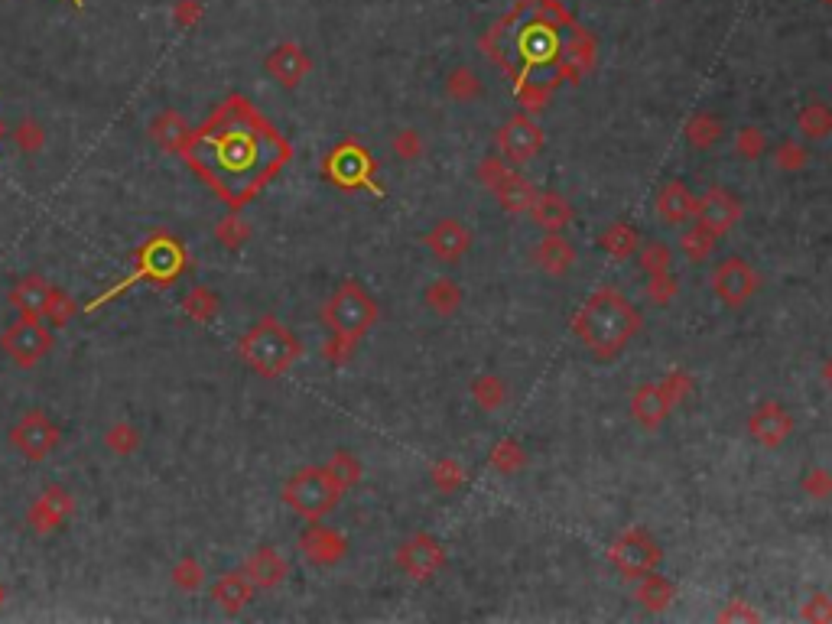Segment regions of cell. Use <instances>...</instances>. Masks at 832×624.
I'll return each instance as SVG.
<instances>
[{
	"mask_svg": "<svg viewBox=\"0 0 832 624\" xmlns=\"http://www.w3.org/2000/svg\"><path fill=\"white\" fill-rule=\"evenodd\" d=\"M0 137H4V124H0Z\"/></svg>",
	"mask_w": 832,
	"mask_h": 624,
	"instance_id": "cell-61",
	"label": "cell"
},
{
	"mask_svg": "<svg viewBox=\"0 0 832 624\" xmlns=\"http://www.w3.org/2000/svg\"><path fill=\"white\" fill-rule=\"evenodd\" d=\"M212 598L218 602L221 611H228V615H238V611L247 608V602L254 598V582L244 576V569L225 572V576H221V579L215 582Z\"/></svg>",
	"mask_w": 832,
	"mask_h": 624,
	"instance_id": "cell-24",
	"label": "cell"
},
{
	"mask_svg": "<svg viewBox=\"0 0 832 624\" xmlns=\"http://www.w3.org/2000/svg\"><path fill=\"white\" fill-rule=\"evenodd\" d=\"M676 293H680V283H676L673 270H663V273H647V299L654 306H670Z\"/></svg>",
	"mask_w": 832,
	"mask_h": 624,
	"instance_id": "cell-43",
	"label": "cell"
},
{
	"mask_svg": "<svg viewBox=\"0 0 832 624\" xmlns=\"http://www.w3.org/2000/svg\"><path fill=\"white\" fill-rule=\"evenodd\" d=\"M660 387H663V394H667V400H670V407L676 410L680 407V403L693 394V377H689L686 371H680V368H673V371H667L660 377Z\"/></svg>",
	"mask_w": 832,
	"mask_h": 624,
	"instance_id": "cell-48",
	"label": "cell"
},
{
	"mask_svg": "<svg viewBox=\"0 0 832 624\" xmlns=\"http://www.w3.org/2000/svg\"><path fill=\"white\" fill-rule=\"evenodd\" d=\"M800 488L810 501H832V472L829 468H806Z\"/></svg>",
	"mask_w": 832,
	"mask_h": 624,
	"instance_id": "cell-46",
	"label": "cell"
},
{
	"mask_svg": "<svg viewBox=\"0 0 832 624\" xmlns=\"http://www.w3.org/2000/svg\"><path fill=\"white\" fill-rule=\"evenodd\" d=\"M182 160L238 212L286 166L290 143L244 95H228L202 127L189 130Z\"/></svg>",
	"mask_w": 832,
	"mask_h": 624,
	"instance_id": "cell-1",
	"label": "cell"
},
{
	"mask_svg": "<svg viewBox=\"0 0 832 624\" xmlns=\"http://www.w3.org/2000/svg\"><path fill=\"white\" fill-rule=\"evenodd\" d=\"M394 563L403 576H410L413 582H423V579H433L442 569V563H446V550H442V543L433 537V533H413L410 540H403L397 546Z\"/></svg>",
	"mask_w": 832,
	"mask_h": 624,
	"instance_id": "cell-10",
	"label": "cell"
},
{
	"mask_svg": "<svg viewBox=\"0 0 832 624\" xmlns=\"http://www.w3.org/2000/svg\"><path fill=\"white\" fill-rule=\"evenodd\" d=\"M608 563L615 566L624 579H641L644 572L657 569L660 563V546L647 530L631 527L608 546Z\"/></svg>",
	"mask_w": 832,
	"mask_h": 624,
	"instance_id": "cell-9",
	"label": "cell"
},
{
	"mask_svg": "<svg viewBox=\"0 0 832 624\" xmlns=\"http://www.w3.org/2000/svg\"><path fill=\"white\" fill-rule=\"evenodd\" d=\"M59 439H62V429L46 410H26L10 429V446L30 462H43L59 446Z\"/></svg>",
	"mask_w": 832,
	"mask_h": 624,
	"instance_id": "cell-8",
	"label": "cell"
},
{
	"mask_svg": "<svg viewBox=\"0 0 832 624\" xmlns=\"http://www.w3.org/2000/svg\"><path fill=\"white\" fill-rule=\"evenodd\" d=\"M546 101H550V91L537 82H524L520 85V104H524L527 111H543Z\"/></svg>",
	"mask_w": 832,
	"mask_h": 624,
	"instance_id": "cell-56",
	"label": "cell"
},
{
	"mask_svg": "<svg viewBox=\"0 0 832 624\" xmlns=\"http://www.w3.org/2000/svg\"><path fill=\"white\" fill-rule=\"evenodd\" d=\"M488 465L498 475H517V472H524L527 452L517 439H501V442H494V449L488 455Z\"/></svg>",
	"mask_w": 832,
	"mask_h": 624,
	"instance_id": "cell-37",
	"label": "cell"
},
{
	"mask_svg": "<svg viewBox=\"0 0 832 624\" xmlns=\"http://www.w3.org/2000/svg\"><path fill=\"white\" fill-rule=\"evenodd\" d=\"M494 199H498V205L504 208L507 215H527L530 205H533V199H537V186H533V182H527L524 176L507 173V176L498 182V189H494Z\"/></svg>",
	"mask_w": 832,
	"mask_h": 624,
	"instance_id": "cell-26",
	"label": "cell"
},
{
	"mask_svg": "<svg viewBox=\"0 0 832 624\" xmlns=\"http://www.w3.org/2000/svg\"><path fill=\"white\" fill-rule=\"evenodd\" d=\"M511 173V169H507V163L501 160V156H485V160L478 163V179H481V186H488L491 192L498 189V182Z\"/></svg>",
	"mask_w": 832,
	"mask_h": 624,
	"instance_id": "cell-54",
	"label": "cell"
},
{
	"mask_svg": "<svg viewBox=\"0 0 832 624\" xmlns=\"http://www.w3.org/2000/svg\"><path fill=\"white\" fill-rule=\"evenodd\" d=\"M543 150V130L527 114L511 117L498 130V156L507 166H524Z\"/></svg>",
	"mask_w": 832,
	"mask_h": 624,
	"instance_id": "cell-11",
	"label": "cell"
},
{
	"mask_svg": "<svg viewBox=\"0 0 832 624\" xmlns=\"http://www.w3.org/2000/svg\"><path fill=\"white\" fill-rule=\"evenodd\" d=\"M595 62V43L589 33L576 30V36L569 39L563 49V59H559V75L569 78V82H579V78L592 69Z\"/></svg>",
	"mask_w": 832,
	"mask_h": 624,
	"instance_id": "cell-27",
	"label": "cell"
},
{
	"mask_svg": "<svg viewBox=\"0 0 832 624\" xmlns=\"http://www.w3.org/2000/svg\"><path fill=\"white\" fill-rule=\"evenodd\" d=\"M153 140L169 153H182V147H186V140H189V124L182 121L176 111H163L153 121Z\"/></svg>",
	"mask_w": 832,
	"mask_h": 624,
	"instance_id": "cell-35",
	"label": "cell"
},
{
	"mask_svg": "<svg viewBox=\"0 0 832 624\" xmlns=\"http://www.w3.org/2000/svg\"><path fill=\"white\" fill-rule=\"evenodd\" d=\"M215 234H218V241H221V244L231 247V251H234V247H241L247 238H251V225H247V221H244L238 212H231V215H228V218L218 225V231H215Z\"/></svg>",
	"mask_w": 832,
	"mask_h": 624,
	"instance_id": "cell-50",
	"label": "cell"
},
{
	"mask_svg": "<svg viewBox=\"0 0 832 624\" xmlns=\"http://www.w3.org/2000/svg\"><path fill=\"white\" fill-rule=\"evenodd\" d=\"M715 244H719V234H712L706 225H689L683 234H680V241H676V247H680V254L689 260V264H706V260L715 254Z\"/></svg>",
	"mask_w": 832,
	"mask_h": 624,
	"instance_id": "cell-33",
	"label": "cell"
},
{
	"mask_svg": "<svg viewBox=\"0 0 832 624\" xmlns=\"http://www.w3.org/2000/svg\"><path fill=\"white\" fill-rule=\"evenodd\" d=\"M719 621H761V615L754 611L748 602H741V598H732L722 611H719Z\"/></svg>",
	"mask_w": 832,
	"mask_h": 624,
	"instance_id": "cell-57",
	"label": "cell"
},
{
	"mask_svg": "<svg viewBox=\"0 0 832 624\" xmlns=\"http://www.w3.org/2000/svg\"><path fill=\"white\" fill-rule=\"evenodd\" d=\"M332 472V478L338 481V485H342V491H348V488H355L358 481H361V462L355 459V455L351 452H335L332 455V462L325 465Z\"/></svg>",
	"mask_w": 832,
	"mask_h": 624,
	"instance_id": "cell-44",
	"label": "cell"
},
{
	"mask_svg": "<svg viewBox=\"0 0 832 624\" xmlns=\"http://www.w3.org/2000/svg\"><path fill=\"white\" fill-rule=\"evenodd\" d=\"M322 322L335 338L358 345V338L377 322V303L358 280H345L322 306Z\"/></svg>",
	"mask_w": 832,
	"mask_h": 624,
	"instance_id": "cell-5",
	"label": "cell"
},
{
	"mask_svg": "<svg viewBox=\"0 0 832 624\" xmlns=\"http://www.w3.org/2000/svg\"><path fill=\"white\" fill-rule=\"evenodd\" d=\"M173 582L179 585V589H186V592L199 589V585L205 582V572L199 566V559H195V556H182L179 563H176V569H173Z\"/></svg>",
	"mask_w": 832,
	"mask_h": 624,
	"instance_id": "cell-52",
	"label": "cell"
},
{
	"mask_svg": "<svg viewBox=\"0 0 832 624\" xmlns=\"http://www.w3.org/2000/svg\"><path fill=\"white\" fill-rule=\"evenodd\" d=\"M722 121L709 111H696L689 121L683 124V137L693 150H712L715 143L722 140Z\"/></svg>",
	"mask_w": 832,
	"mask_h": 624,
	"instance_id": "cell-31",
	"label": "cell"
},
{
	"mask_svg": "<svg viewBox=\"0 0 832 624\" xmlns=\"http://www.w3.org/2000/svg\"><path fill=\"white\" fill-rule=\"evenodd\" d=\"M244 576L254 582V589H277L290 576V563L277 546H260L244 563Z\"/></svg>",
	"mask_w": 832,
	"mask_h": 624,
	"instance_id": "cell-20",
	"label": "cell"
},
{
	"mask_svg": "<svg viewBox=\"0 0 832 624\" xmlns=\"http://www.w3.org/2000/svg\"><path fill=\"white\" fill-rule=\"evenodd\" d=\"M130 264L134 267H130L127 277H121L111 290H104L101 296L91 299L85 312H98L101 306L114 303L117 296H124L130 286H137V283H153V286L176 283L189 267V254H186V247L179 244V238H173L169 231H153L150 238L134 251Z\"/></svg>",
	"mask_w": 832,
	"mask_h": 624,
	"instance_id": "cell-3",
	"label": "cell"
},
{
	"mask_svg": "<svg viewBox=\"0 0 832 624\" xmlns=\"http://www.w3.org/2000/svg\"><path fill=\"white\" fill-rule=\"evenodd\" d=\"M800 618L810 621V624H826V621H832V598H829L826 592L810 595V598L803 602V608H800Z\"/></svg>",
	"mask_w": 832,
	"mask_h": 624,
	"instance_id": "cell-53",
	"label": "cell"
},
{
	"mask_svg": "<svg viewBox=\"0 0 832 624\" xmlns=\"http://www.w3.org/2000/svg\"><path fill=\"white\" fill-rule=\"evenodd\" d=\"M530 215L546 234L566 231V225L572 221V205L559 192H537V199L530 205Z\"/></svg>",
	"mask_w": 832,
	"mask_h": 624,
	"instance_id": "cell-25",
	"label": "cell"
},
{
	"mask_svg": "<svg viewBox=\"0 0 832 624\" xmlns=\"http://www.w3.org/2000/svg\"><path fill=\"white\" fill-rule=\"evenodd\" d=\"M693 215H696V195L689 192L686 182L670 179L667 186L657 192V218L663 221V225L680 228Z\"/></svg>",
	"mask_w": 832,
	"mask_h": 624,
	"instance_id": "cell-21",
	"label": "cell"
},
{
	"mask_svg": "<svg viewBox=\"0 0 832 624\" xmlns=\"http://www.w3.org/2000/svg\"><path fill=\"white\" fill-rule=\"evenodd\" d=\"M238 355L260 377H280L303 355V342L277 316H264L241 335Z\"/></svg>",
	"mask_w": 832,
	"mask_h": 624,
	"instance_id": "cell-4",
	"label": "cell"
},
{
	"mask_svg": "<svg viewBox=\"0 0 832 624\" xmlns=\"http://www.w3.org/2000/svg\"><path fill=\"white\" fill-rule=\"evenodd\" d=\"M637 332H641V312L611 286L595 290L572 319V335L598 358H615Z\"/></svg>",
	"mask_w": 832,
	"mask_h": 624,
	"instance_id": "cell-2",
	"label": "cell"
},
{
	"mask_svg": "<svg viewBox=\"0 0 832 624\" xmlns=\"http://www.w3.org/2000/svg\"><path fill=\"white\" fill-rule=\"evenodd\" d=\"M69 514H72L69 491L59 488V485H52V488L43 491V498H39L30 507V514H26V524H30L36 533H49V530H56Z\"/></svg>",
	"mask_w": 832,
	"mask_h": 624,
	"instance_id": "cell-22",
	"label": "cell"
},
{
	"mask_svg": "<svg viewBox=\"0 0 832 624\" xmlns=\"http://www.w3.org/2000/svg\"><path fill=\"white\" fill-rule=\"evenodd\" d=\"M423 303H426L429 312H436L439 319H449L462 306V286L455 280H449V277H439V280H433L426 286Z\"/></svg>",
	"mask_w": 832,
	"mask_h": 624,
	"instance_id": "cell-30",
	"label": "cell"
},
{
	"mask_svg": "<svg viewBox=\"0 0 832 624\" xmlns=\"http://www.w3.org/2000/svg\"><path fill=\"white\" fill-rule=\"evenodd\" d=\"M4 598H7V589H4V585H0V605H4Z\"/></svg>",
	"mask_w": 832,
	"mask_h": 624,
	"instance_id": "cell-59",
	"label": "cell"
},
{
	"mask_svg": "<svg viewBox=\"0 0 832 624\" xmlns=\"http://www.w3.org/2000/svg\"><path fill=\"white\" fill-rule=\"evenodd\" d=\"M429 481H433V488L442 494H455L465 485V468L459 459H436L433 468H429Z\"/></svg>",
	"mask_w": 832,
	"mask_h": 624,
	"instance_id": "cell-39",
	"label": "cell"
},
{
	"mask_svg": "<svg viewBox=\"0 0 832 624\" xmlns=\"http://www.w3.org/2000/svg\"><path fill=\"white\" fill-rule=\"evenodd\" d=\"M371 156L358 143H338V147L329 153V160H325V173L335 182V186L342 189H355V186H368L371 182Z\"/></svg>",
	"mask_w": 832,
	"mask_h": 624,
	"instance_id": "cell-14",
	"label": "cell"
},
{
	"mask_svg": "<svg viewBox=\"0 0 832 624\" xmlns=\"http://www.w3.org/2000/svg\"><path fill=\"white\" fill-rule=\"evenodd\" d=\"M75 316V303L69 296H65L62 290H56V286H52V296H49V303H46V309H43V319H46V325H52V329H59V325H65Z\"/></svg>",
	"mask_w": 832,
	"mask_h": 624,
	"instance_id": "cell-49",
	"label": "cell"
},
{
	"mask_svg": "<svg viewBox=\"0 0 832 624\" xmlns=\"http://www.w3.org/2000/svg\"><path fill=\"white\" fill-rule=\"evenodd\" d=\"M670 410H673V407H670L667 394H663L660 381L637 384V387L631 390V416H634L637 426L657 429V426H663V420L670 416Z\"/></svg>",
	"mask_w": 832,
	"mask_h": 624,
	"instance_id": "cell-19",
	"label": "cell"
},
{
	"mask_svg": "<svg viewBox=\"0 0 832 624\" xmlns=\"http://www.w3.org/2000/svg\"><path fill=\"white\" fill-rule=\"evenodd\" d=\"M598 244H602V251L608 257L628 260L637 254V247H641V231L624 225V221H615V225H608L602 234H598Z\"/></svg>",
	"mask_w": 832,
	"mask_h": 624,
	"instance_id": "cell-32",
	"label": "cell"
},
{
	"mask_svg": "<svg viewBox=\"0 0 832 624\" xmlns=\"http://www.w3.org/2000/svg\"><path fill=\"white\" fill-rule=\"evenodd\" d=\"M426 247L439 260H462L468 254V247H472V231H468L462 221L442 218L426 231Z\"/></svg>",
	"mask_w": 832,
	"mask_h": 624,
	"instance_id": "cell-18",
	"label": "cell"
},
{
	"mask_svg": "<svg viewBox=\"0 0 832 624\" xmlns=\"http://www.w3.org/2000/svg\"><path fill=\"white\" fill-rule=\"evenodd\" d=\"M806 163H810V150H806L803 143H797V140H784L774 150V166L780 169V173H800Z\"/></svg>",
	"mask_w": 832,
	"mask_h": 624,
	"instance_id": "cell-45",
	"label": "cell"
},
{
	"mask_svg": "<svg viewBox=\"0 0 832 624\" xmlns=\"http://www.w3.org/2000/svg\"><path fill=\"white\" fill-rule=\"evenodd\" d=\"M472 400L478 403L481 410H488V413L501 410L504 403H507V384H504V377H501V374H491V371L478 374L475 381H472Z\"/></svg>",
	"mask_w": 832,
	"mask_h": 624,
	"instance_id": "cell-36",
	"label": "cell"
},
{
	"mask_svg": "<svg viewBox=\"0 0 832 624\" xmlns=\"http://www.w3.org/2000/svg\"><path fill=\"white\" fill-rule=\"evenodd\" d=\"M767 153V137L761 127H741L735 134V156L745 163H758Z\"/></svg>",
	"mask_w": 832,
	"mask_h": 624,
	"instance_id": "cell-42",
	"label": "cell"
},
{
	"mask_svg": "<svg viewBox=\"0 0 832 624\" xmlns=\"http://www.w3.org/2000/svg\"><path fill=\"white\" fill-rule=\"evenodd\" d=\"M299 550L312 566H335L348 553V540L332 527H322L319 520H309V527L299 537Z\"/></svg>",
	"mask_w": 832,
	"mask_h": 624,
	"instance_id": "cell-16",
	"label": "cell"
},
{
	"mask_svg": "<svg viewBox=\"0 0 832 624\" xmlns=\"http://www.w3.org/2000/svg\"><path fill=\"white\" fill-rule=\"evenodd\" d=\"M342 485L332 478L329 468H299V472L283 485V501L293 507L299 517L306 520H322L329 511H335L342 501Z\"/></svg>",
	"mask_w": 832,
	"mask_h": 624,
	"instance_id": "cell-6",
	"label": "cell"
},
{
	"mask_svg": "<svg viewBox=\"0 0 832 624\" xmlns=\"http://www.w3.org/2000/svg\"><path fill=\"white\" fill-rule=\"evenodd\" d=\"M637 267L644 273H663L673 270V247L663 241H647L637 247Z\"/></svg>",
	"mask_w": 832,
	"mask_h": 624,
	"instance_id": "cell-41",
	"label": "cell"
},
{
	"mask_svg": "<svg viewBox=\"0 0 832 624\" xmlns=\"http://www.w3.org/2000/svg\"><path fill=\"white\" fill-rule=\"evenodd\" d=\"M72 4H75L78 10H82V7H85V0H72Z\"/></svg>",
	"mask_w": 832,
	"mask_h": 624,
	"instance_id": "cell-60",
	"label": "cell"
},
{
	"mask_svg": "<svg viewBox=\"0 0 832 624\" xmlns=\"http://www.w3.org/2000/svg\"><path fill=\"white\" fill-rule=\"evenodd\" d=\"M17 143L26 150V153H36L39 147L46 143V134H43V127H39L36 121H23L17 127Z\"/></svg>",
	"mask_w": 832,
	"mask_h": 624,
	"instance_id": "cell-55",
	"label": "cell"
},
{
	"mask_svg": "<svg viewBox=\"0 0 832 624\" xmlns=\"http://www.w3.org/2000/svg\"><path fill=\"white\" fill-rule=\"evenodd\" d=\"M390 153H394L397 160H403V163L420 160V156H423V137H420V130H413V127L397 130L394 140H390Z\"/></svg>",
	"mask_w": 832,
	"mask_h": 624,
	"instance_id": "cell-47",
	"label": "cell"
},
{
	"mask_svg": "<svg viewBox=\"0 0 832 624\" xmlns=\"http://www.w3.org/2000/svg\"><path fill=\"white\" fill-rule=\"evenodd\" d=\"M0 345H4L13 364H20V368H36V364L52 351V329L46 325L43 316H26V312H20V319L4 332Z\"/></svg>",
	"mask_w": 832,
	"mask_h": 624,
	"instance_id": "cell-7",
	"label": "cell"
},
{
	"mask_svg": "<svg viewBox=\"0 0 832 624\" xmlns=\"http://www.w3.org/2000/svg\"><path fill=\"white\" fill-rule=\"evenodd\" d=\"M533 260H537V267L543 273H550V277H566L572 264H576V247H572L569 238H563V231H553L533 247Z\"/></svg>",
	"mask_w": 832,
	"mask_h": 624,
	"instance_id": "cell-23",
	"label": "cell"
},
{
	"mask_svg": "<svg viewBox=\"0 0 832 624\" xmlns=\"http://www.w3.org/2000/svg\"><path fill=\"white\" fill-rule=\"evenodd\" d=\"M104 442H108V446L117 452V455H127V452H134L137 446H140V433L130 423H124V420H117L108 433H104Z\"/></svg>",
	"mask_w": 832,
	"mask_h": 624,
	"instance_id": "cell-51",
	"label": "cell"
},
{
	"mask_svg": "<svg viewBox=\"0 0 832 624\" xmlns=\"http://www.w3.org/2000/svg\"><path fill=\"white\" fill-rule=\"evenodd\" d=\"M741 212H745V205H741V199L735 192H728L725 186H715L709 192H702L699 199H696V221L699 225H706L712 234H722L725 231H732L735 228V221L741 218Z\"/></svg>",
	"mask_w": 832,
	"mask_h": 624,
	"instance_id": "cell-15",
	"label": "cell"
},
{
	"mask_svg": "<svg viewBox=\"0 0 832 624\" xmlns=\"http://www.w3.org/2000/svg\"><path fill=\"white\" fill-rule=\"evenodd\" d=\"M182 309H186V316H189V319H195V322H208V319H215V316H218L221 299H218V293L208 290V286H195V290H189V296L182 299Z\"/></svg>",
	"mask_w": 832,
	"mask_h": 624,
	"instance_id": "cell-40",
	"label": "cell"
},
{
	"mask_svg": "<svg viewBox=\"0 0 832 624\" xmlns=\"http://www.w3.org/2000/svg\"><path fill=\"white\" fill-rule=\"evenodd\" d=\"M797 130L806 140H829L832 137V108L826 101H810L797 111Z\"/></svg>",
	"mask_w": 832,
	"mask_h": 624,
	"instance_id": "cell-34",
	"label": "cell"
},
{
	"mask_svg": "<svg viewBox=\"0 0 832 624\" xmlns=\"http://www.w3.org/2000/svg\"><path fill=\"white\" fill-rule=\"evenodd\" d=\"M748 433L751 439L764 449H780L793 433V416L784 403L777 400H764L751 410L748 416Z\"/></svg>",
	"mask_w": 832,
	"mask_h": 624,
	"instance_id": "cell-13",
	"label": "cell"
},
{
	"mask_svg": "<svg viewBox=\"0 0 832 624\" xmlns=\"http://www.w3.org/2000/svg\"><path fill=\"white\" fill-rule=\"evenodd\" d=\"M712 290L722 299L725 306H745L748 299L758 293V273L741 257H725L722 264H715L712 270Z\"/></svg>",
	"mask_w": 832,
	"mask_h": 624,
	"instance_id": "cell-12",
	"label": "cell"
},
{
	"mask_svg": "<svg viewBox=\"0 0 832 624\" xmlns=\"http://www.w3.org/2000/svg\"><path fill=\"white\" fill-rule=\"evenodd\" d=\"M264 69L267 75L273 78L277 85L283 88H296L303 78L309 75L312 69V62L306 56V49L299 46V43H280L277 49H270V56L264 62Z\"/></svg>",
	"mask_w": 832,
	"mask_h": 624,
	"instance_id": "cell-17",
	"label": "cell"
},
{
	"mask_svg": "<svg viewBox=\"0 0 832 624\" xmlns=\"http://www.w3.org/2000/svg\"><path fill=\"white\" fill-rule=\"evenodd\" d=\"M481 78L468 69V65H459V69H452L449 78H446V95L452 101H459V104H472L481 98Z\"/></svg>",
	"mask_w": 832,
	"mask_h": 624,
	"instance_id": "cell-38",
	"label": "cell"
},
{
	"mask_svg": "<svg viewBox=\"0 0 832 624\" xmlns=\"http://www.w3.org/2000/svg\"><path fill=\"white\" fill-rule=\"evenodd\" d=\"M673 592H676L673 582H670L667 576H660L657 569H650V572H644L641 579H637L634 598H637V605H641L644 611H650V615H657V611L670 608Z\"/></svg>",
	"mask_w": 832,
	"mask_h": 624,
	"instance_id": "cell-28",
	"label": "cell"
},
{
	"mask_svg": "<svg viewBox=\"0 0 832 624\" xmlns=\"http://www.w3.org/2000/svg\"><path fill=\"white\" fill-rule=\"evenodd\" d=\"M49 296H52V286L33 273V277H26V280H20L17 286H13L10 303L17 306L20 312H26V316H43Z\"/></svg>",
	"mask_w": 832,
	"mask_h": 624,
	"instance_id": "cell-29",
	"label": "cell"
},
{
	"mask_svg": "<svg viewBox=\"0 0 832 624\" xmlns=\"http://www.w3.org/2000/svg\"><path fill=\"white\" fill-rule=\"evenodd\" d=\"M819 374H823V384H826V387L832 390V355H829V358L823 361V368H819Z\"/></svg>",
	"mask_w": 832,
	"mask_h": 624,
	"instance_id": "cell-58",
	"label": "cell"
}]
</instances>
